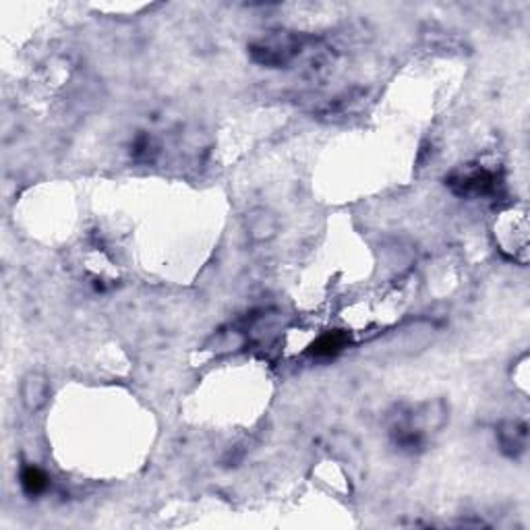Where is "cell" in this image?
<instances>
[{
  "label": "cell",
  "instance_id": "cell-1",
  "mask_svg": "<svg viewBox=\"0 0 530 530\" xmlns=\"http://www.w3.org/2000/svg\"><path fill=\"white\" fill-rule=\"evenodd\" d=\"M446 423L447 407L444 400L423 402L407 412H400L396 417V423L392 425L389 436H392L394 446L400 447L402 452L415 454L423 450L429 433L441 431Z\"/></svg>",
  "mask_w": 530,
  "mask_h": 530
},
{
  "label": "cell",
  "instance_id": "cell-2",
  "mask_svg": "<svg viewBox=\"0 0 530 530\" xmlns=\"http://www.w3.org/2000/svg\"><path fill=\"white\" fill-rule=\"evenodd\" d=\"M446 185L464 199H489L504 193V176L485 164H462L447 174Z\"/></svg>",
  "mask_w": 530,
  "mask_h": 530
},
{
  "label": "cell",
  "instance_id": "cell-3",
  "mask_svg": "<svg viewBox=\"0 0 530 530\" xmlns=\"http://www.w3.org/2000/svg\"><path fill=\"white\" fill-rule=\"evenodd\" d=\"M305 48V40L290 32H274L249 46L253 61L268 69H282L289 66Z\"/></svg>",
  "mask_w": 530,
  "mask_h": 530
},
{
  "label": "cell",
  "instance_id": "cell-4",
  "mask_svg": "<svg viewBox=\"0 0 530 530\" xmlns=\"http://www.w3.org/2000/svg\"><path fill=\"white\" fill-rule=\"evenodd\" d=\"M496 437L502 454L512 460H518L520 456L526 454L528 447V425L520 418H507V421L497 425Z\"/></svg>",
  "mask_w": 530,
  "mask_h": 530
},
{
  "label": "cell",
  "instance_id": "cell-5",
  "mask_svg": "<svg viewBox=\"0 0 530 530\" xmlns=\"http://www.w3.org/2000/svg\"><path fill=\"white\" fill-rule=\"evenodd\" d=\"M50 398V381L42 371H29L21 381V402L29 412L46 407Z\"/></svg>",
  "mask_w": 530,
  "mask_h": 530
},
{
  "label": "cell",
  "instance_id": "cell-6",
  "mask_svg": "<svg viewBox=\"0 0 530 530\" xmlns=\"http://www.w3.org/2000/svg\"><path fill=\"white\" fill-rule=\"evenodd\" d=\"M245 226L249 237L257 242H268L280 232V218L274 210L270 208H253L247 213Z\"/></svg>",
  "mask_w": 530,
  "mask_h": 530
},
{
  "label": "cell",
  "instance_id": "cell-7",
  "mask_svg": "<svg viewBox=\"0 0 530 530\" xmlns=\"http://www.w3.org/2000/svg\"><path fill=\"white\" fill-rule=\"evenodd\" d=\"M350 336L344 329H329L326 334H321L318 340L311 344L309 355L315 358H334L340 355L342 350L348 348Z\"/></svg>",
  "mask_w": 530,
  "mask_h": 530
},
{
  "label": "cell",
  "instance_id": "cell-8",
  "mask_svg": "<svg viewBox=\"0 0 530 530\" xmlns=\"http://www.w3.org/2000/svg\"><path fill=\"white\" fill-rule=\"evenodd\" d=\"M19 483L21 489H24V493L29 497H38L42 493H46L50 487L48 475L44 473L40 466H34V464H27V466L21 468Z\"/></svg>",
  "mask_w": 530,
  "mask_h": 530
}]
</instances>
